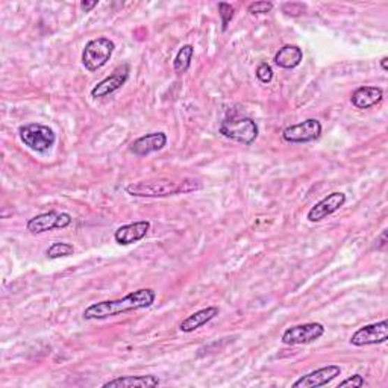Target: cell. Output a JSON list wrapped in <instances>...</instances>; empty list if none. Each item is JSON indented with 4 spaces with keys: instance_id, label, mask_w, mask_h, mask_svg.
I'll use <instances>...</instances> for the list:
<instances>
[{
    "instance_id": "cell-1",
    "label": "cell",
    "mask_w": 388,
    "mask_h": 388,
    "mask_svg": "<svg viewBox=\"0 0 388 388\" xmlns=\"http://www.w3.org/2000/svg\"><path fill=\"white\" fill-rule=\"evenodd\" d=\"M156 299V291L152 288H140L137 291L126 294L123 299H114V301H102L93 304L84 311L85 320H103L110 317L125 314L130 311L144 310L152 306Z\"/></svg>"
},
{
    "instance_id": "cell-2",
    "label": "cell",
    "mask_w": 388,
    "mask_h": 388,
    "mask_svg": "<svg viewBox=\"0 0 388 388\" xmlns=\"http://www.w3.org/2000/svg\"><path fill=\"white\" fill-rule=\"evenodd\" d=\"M126 193L134 197H169L176 194H184L182 182H174L167 178H160L155 181H140L129 184Z\"/></svg>"
},
{
    "instance_id": "cell-3",
    "label": "cell",
    "mask_w": 388,
    "mask_h": 388,
    "mask_svg": "<svg viewBox=\"0 0 388 388\" xmlns=\"http://www.w3.org/2000/svg\"><path fill=\"white\" fill-rule=\"evenodd\" d=\"M223 137L241 143L244 146H252L260 135V128L257 121L251 117H232L226 119L218 129Z\"/></svg>"
},
{
    "instance_id": "cell-4",
    "label": "cell",
    "mask_w": 388,
    "mask_h": 388,
    "mask_svg": "<svg viewBox=\"0 0 388 388\" xmlns=\"http://www.w3.org/2000/svg\"><path fill=\"white\" fill-rule=\"evenodd\" d=\"M19 135L23 144L37 154L49 152L57 141V135L52 128L40 125V123H28V125L20 126Z\"/></svg>"
},
{
    "instance_id": "cell-5",
    "label": "cell",
    "mask_w": 388,
    "mask_h": 388,
    "mask_svg": "<svg viewBox=\"0 0 388 388\" xmlns=\"http://www.w3.org/2000/svg\"><path fill=\"white\" fill-rule=\"evenodd\" d=\"M116 44L110 38H96L88 41L82 52V64L88 72H97L111 59Z\"/></svg>"
},
{
    "instance_id": "cell-6",
    "label": "cell",
    "mask_w": 388,
    "mask_h": 388,
    "mask_svg": "<svg viewBox=\"0 0 388 388\" xmlns=\"http://www.w3.org/2000/svg\"><path fill=\"white\" fill-rule=\"evenodd\" d=\"M73 217L68 213H58V211H49V213H43L35 216L28 220L26 229L33 235L43 234L47 231H54V229H64L72 225Z\"/></svg>"
},
{
    "instance_id": "cell-7",
    "label": "cell",
    "mask_w": 388,
    "mask_h": 388,
    "mask_svg": "<svg viewBox=\"0 0 388 388\" xmlns=\"http://www.w3.org/2000/svg\"><path fill=\"white\" fill-rule=\"evenodd\" d=\"M324 326L322 323H304L297 326H291L282 334V343L287 346H297V345H308L323 337Z\"/></svg>"
},
{
    "instance_id": "cell-8",
    "label": "cell",
    "mask_w": 388,
    "mask_h": 388,
    "mask_svg": "<svg viewBox=\"0 0 388 388\" xmlns=\"http://www.w3.org/2000/svg\"><path fill=\"white\" fill-rule=\"evenodd\" d=\"M387 340H388V322L381 320L378 323L366 324L363 328H359L350 337V345L357 348L373 346V345H382V343H385Z\"/></svg>"
},
{
    "instance_id": "cell-9",
    "label": "cell",
    "mask_w": 388,
    "mask_h": 388,
    "mask_svg": "<svg viewBox=\"0 0 388 388\" xmlns=\"http://www.w3.org/2000/svg\"><path fill=\"white\" fill-rule=\"evenodd\" d=\"M322 135V123L317 119H306L297 125H291L282 132L287 143H310Z\"/></svg>"
},
{
    "instance_id": "cell-10",
    "label": "cell",
    "mask_w": 388,
    "mask_h": 388,
    "mask_svg": "<svg viewBox=\"0 0 388 388\" xmlns=\"http://www.w3.org/2000/svg\"><path fill=\"white\" fill-rule=\"evenodd\" d=\"M345 204H346V194L341 191H334L328 194L326 197H323L320 202H317V204L308 211L306 217L313 223L320 222V220L326 218L328 216L337 213L341 207H345Z\"/></svg>"
},
{
    "instance_id": "cell-11",
    "label": "cell",
    "mask_w": 388,
    "mask_h": 388,
    "mask_svg": "<svg viewBox=\"0 0 388 388\" xmlns=\"http://www.w3.org/2000/svg\"><path fill=\"white\" fill-rule=\"evenodd\" d=\"M341 375V367L337 364H329L322 368H317L314 372L308 373L302 378H299L293 384L294 388H314V387H323L334 381L335 378Z\"/></svg>"
},
{
    "instance_id": "cell-12",
    "label": "cell",
    "mask_w": 388,
    "mask_h": 388,
    "mask_svg": "<svg viewBox=\"0 0 388 388\" xmlns=\"http://www.w3.org/2000/svg\"><path fill=\"white\" fill-rule=\"evenodd\" d=\"M167 144V135L164 132H152V134H146L143 137L132 141L129 146V151L137 156H146L149 154H154L161 151Z\"/></svg>"
},
{
    "instance_id": "cell-13",
    "label": "cell",
    "mask_w": 388,
    "mask_h": 388,
    "mask_svg": "<svg viewBox=\"0 0 388 388\" xmlns=\"http://www.w3.org/2000/svg\"><path fill=\"white\" fill-rule=\"evenodd\" d=\"M149 229H151V223L147 220H140V222H134L129 225L120 226L116 234H114V240H116L120 246H129L143 240L147 235Z\"/></svg>"
},
{
    "instance_id": "cell-14",
    "label": "cell",
    "mask_w": 388,
    "mask_h": 388,
    "mask_svg": "<svg viewBox=\"0 0 388 388\" xmlns=\"http://www.w3.org/2000/svg\"><path fill=\"white\" fill-rule=\"evenodd\" d=\"M382 97H384L382 88L373 87V85H364L357 88V90L352 93L350 102L358 110H368L381 102Z\"/></svg>"
},
{
    "instance_id": "cell-15",
    "label": "cell",
    "mask_w": 388,
    "mask_h": 388,
    "mask_svg": "<svg viewBox=\"0 0 388 388\" xmlns=\"http://www.w3.org/2000/svg\"><path fill=\"white\" fill-rule=\"evenodd\" d=\"M129 77L128 68L123 70V72H114L111 76L105 77L103 81H100L97 84L93 90H91V96L94 99H102V97H107L112 93H116L117 90L126 84Z\"/></svg>"
},
{
    "instance_id": "cell-16",
    "label": "cell",
    "mask_w": 388,
    "mask_h": 388,
    "mask_svg": "<svg viewBox=\"0 0 388 388\" xmlns=\"http://www.w3.org/2000/svg\"><path fill=\"white\" fill-rule=\"evenodd\" d=\"M218 314H220V310L217 306H207V308H204V310L193 313L191 315L187 317V319H184L179 324V329L185 334L194 332L196 329L202 328L204 324H207L208 322L216 319Z\"/></svg>"
},
{
    "instance_id": "cell-17",
    "label": "cell",
    "mask_w": 388,
    "mask_h": 388,
    "mask_svg": "<svg viewBox=\"0 0 388 388\" xmlns=\"http://www.w3.org/2000/svg\"><path fill=\"white\" fill-rule=\"evenodd\" d=\"M160 385V379L152 375L147 376H120L112 379V381L105 382L103 388H155Z\"/></svg>"
},
{
    "instance_id": "cell-18",
    "label": "cell",
    "mask_w": 388,
    "mask_h": 388,
    "mask_svg": "<svg viewBox=\"0 0 388 388\" xmlns=\"http://www.w3.org/2000/svg\"><path fill=\"white\" fill-rule=\"evenodd\" d=\"M304 59V50L296 44H285L275 55V64L281 68H296Z\"/></svg>"
},
{
    "instance_id": "cell-19",
    "label": "cell",
    "mask_w": 388,
    "mask_h": 388,
    "mask_svg": "<svg viewBox=\"0 0 388 388\" xmlns=\"http://www.w3.org/2000/svg\"><path fill=\"white\" fill-rule=\"evenodd\" d=\"M193 57H194V47L191 46V44H185V46H182L178 52V55L174 57V61H173L174 73L184 75L185 72H188Z\"/></svg>"
},
{
    "instance_id": "cell-20",
    "label": "cell",
    "mask_w": 388,
    "mask_h": 388,
    "mask_svg": "<svg viewBox=\"0 0 388 388\" xmlns=\"http://www.w3.org/2000/svg\"><path fill=\"white\" fill-rule=\"evenodd\" d=\"M73 253H75L73 244H68V243H54L46 251L47 258H50V260H58V258L70 257V255H73Z\"/></svg>"
},
{
    "instance_id": "cell-21",
    "label": "cell",
    "mask_w": 388,
    "mask_h": 388,
    "mask_svg": "<svg viewBox=\"0 0 388 388\" xmlns=\"http://www.w3.org/2000/svg\"><path fill=\"white\" fill-rule=\"evenodd\" d=\"M218 14H220V19H222V28H223V31H226L229 23H231L232 19H234L235 8L231 3L220 2L218 3Z\"/></svg>"
},
{
    "instance_id": "cell-22",
    "label": "cell",
    "mask_w": 388,
    "mask_h": 388,
    "mask_svg": "<svg viewBox=\"0 0 388 388\" xmlns=\"http://www.w3.org/2000/svg\"><path fill=\"white\" fill-rule=\"evenodd\" d=\"M273 10V3L266 2V0H260V2H253L248 6V11L252 15H260V14H267Z\"/></svg>"
},
{
    "instance_id": "cell-23",
    "label": "cell",
    "mask_w": 388,
    "mask_h": 388,
    "mask_svg": "<svg viewBox=\"0 0 388 388\" xmlns=\"http://www.w3.org/2000/svg\"><path fill=\"white\" fill-rule=\"evenodd\" d=\"M257 77L262 84H269L273 79V68L267 63H261L257 67Z\"/></svg>"
},
{
    "instance_id": "cell-24",
    "label": "cell",
    "mask_w": 388,
    "mask_h": 388,
    "mask_svg": "<svg viewBox=\"0 0 388 388\" xmlns=\"http://www.w3.org/2000/svg\"><path fill=\"white\" fill-rule=\"evenodd\" d=\"M306 10V6L302 5V3H284L282 5V11H284L287 15H291V17H299V15H302Z\"/></svg>"
},
{
    "instance_id": "cell-25",
    "label": "cell",
    "mask_w": 388,
    "mask_h": 388,
    "mask_svg": "<svg viewBox=\"0 0 388 388\" xmlns=\"http://www.w3.org/2000/svg\"><path fill=\"white\" fill-rule=\"evenodd\" d=\"M364 385H367V382L361 375L350 376V378L346 379V381H343V382L338 384V387H364Z\"/></svg>"
},
{
    "instance_id": "cell-26",
    "label": "cell",
    "mask_w": 388,
    "mask_h": 388,
    "mask_svg": "<svg viewBox=\"0 0 388 388\" xmlns=\"http://www.w3.org/2000/svg\"><path fill=\"white\" fill-rule=\"evenodd\" d=\"M97 3H99V2H97V0H93V2H87V0H82V2H81V8H82V10H84L85 13H90V11L93 10V8L97 6Z\"/></svg>"
},
{
    "instance_id": "cell-27",
    "label": "cell",
    "mask_w": 388,
    "mask_h": 388,
    "mask_svg": "<svg viewBox=\"0 0 388 388\" xmlns=\"http://www.w3.org/2000/svg\"><path fill=\"white\" fill-rule=\"evenodd\" d=\"M381 67H382L384 72H387V70H388V57H384L381 59Z\"/></svg>"
}]
</instances>
